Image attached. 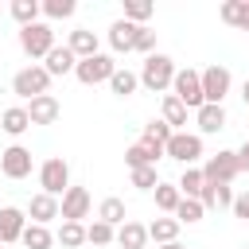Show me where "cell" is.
<instances>
[{"mask_svg": "<svg viewBox=\"0 0 249 249\" xmlns=\"http://www.w3.org/2000/svg\"><path fill=\"white\" fill-rule=\"evenodd\" d=\"M58 113H62V105H58V97H51V93L27 101V117H31V124H54Z\"/></svg>", "mask_w": 249, "mask_h": 249, "instance_id": "cell-14", "label": "cell"}, {"mask_svg": "<svg viewBox=\"0 0 249 249\" xmlns=\"http://www.w3.org/2000/svg\"><path fill=\"white\" fill-rule=\"evenodd\" d=\"M148 237L156 245H171V241H179V222L175 218H156V222H148Z\"/></svg>", "mask_w": 249, "mask_h": 249, "instance_id": "cell-23", "label": "cell"}, {"mask_svg": "<svg viewBox=\"0 0 249 249\" xmlns=\"http://www.w3.org/2000/svg\"><path fill=\"white\" fill-rule=\"evenodd\" d=\"M187 113H191V109H187V105H183V101H179L175 93H167V97H163V121H167L171 128L187 124Z\"/></svg>", "mask_w": 249, "mask_h": 249, "instance_id": "cell-30", "label": "cell"}, {"mask_svg": "<svg viewBox=\"0 0 249 249\" xmlns=\"http://www.w3.org/2000/svg\"><path fill=\"white\" fill-rule=\"evenodd\" d=\"M0 128H4L8 136H19V132H27V128H31L27 105H12V109H4V113H0Z\"/></svg>", "mask_w": 249, "mask_h": 249, "instance_id": "cell-20", "label": "cell"}, {"mask_svg": "<svg viewBox=\"0 0 249 249\" xmlns=\"http://www.w3.org/2000/svg\"><path fill=\"white\" fill-rule=\"evenodd\" d=\"M195 124H198V136H214L226 128V109L222 105H202L195 113Z\"/></svg>", "mask_w": 249, "mask_h": 249, "instance_id": "cell-17", "label": "cell"}, {"mask_svg": "<svg viewBox=\"0 0 249 249\" xmlns=\"http://www.w3.org/2000/svg\"><path fill=\"white\" fill-rule=\"evenodd\" d=\"M43 16L47 19H70L74 16V0H43Z\"/></svg>", "mask_w": 249, "mask_h": 249, "instance_id": "cell-36", "label": "cell"}, {"mask_svg": "<svg viewBox=\"0 0 249 249\" xmlns=\"http://www.w3.org/2000/svg\"><path fill=\"white\" fill-rule=\"evenodd\" d=\"M31 152L23 148V144H12V148H4L0 152V171L8 175V179H27L31 175Z\"/></svg>", "mask_w": 249, "mask_h": 249, "instance_id": "cell-10", "label": "cell"}, {"mask_svg": "<svg viewBox=\"0 0 249 249\" xmlns=\"http://www.w3.org/2000/svg\"><path fill=\"white\" fill-rule=\"evenodd\" d=\"M89 206H93V198H89V191L86 187H70L66 195H62V222H82V218H89Z\"/></svg>", "mask_w": 249, "mask_h": 249, "instance_id": "cell-11", "label": "cell"}, {"mask_svg": "<svg viewBox=\"0 0 249 249\" xmlns=\"http://www.w3.org/2000/svg\"><path fill=\"white\" fill-rule=\"evenodd\" d=\"M27 214H31V222H39V226H47V222H54L58 214H62V202L54 198V195H31V202H27Z\"/></svg>", "mask_w": 249, "mask_h": 249, "instance_id": "cell-13", "label": "cell"}, {"mask_svg": "<svg viewBox=\"0 0 249 249\" xmlns=\"http://www.w3.org/2000/svg\"><path fill=\"white\" fill-rule=\"evenodd\" d=\"M237 167H241V171H249V140L237 148Z\"/></svg>", "mask_w": 249, "mask_h": 249, "instance_id": "cell-41", "label": "cell"}, {"mask_svg": "<svg viewBox=\"0 0 249 249\" xmlns=\"http://www.w3.org/2000/svg\"><path fill=\"white\" fill-rule=\"evenodd\" d=\"M113 74H117V62H113V54H93V58H82V62L74 66V78H78L82 86L109 82Z\"/></svg>", "mask_w": 249, "mask_h": 249, "instance_id": "cell-7", "label": "cell"}, {"mask_svg": "<svg viewBox=\"0 0 249 249\" xmlns=\"http://www.w3.org/2000/svg\"><path fill=\"white\" fill-rule=\"evenodd\" d=\"M39 187H43V195H66L70 191V163L62 160V156H51V160H43V167H39Z\"/></svg>", "mask_w": 249, "mask_h": 249, "instance_id": "cell-4", "label": "cell"}, {"mask_svg": "<svg viewBox=\"0 0 249 249\" xmlns=\"http://www.w3.org/2000/svg\"><path fill=\"white\" fill-rule=\"evenodd\" d=\"M66 47L78 54V62H82V58H93V54H101V51H97V35H93L89 27H78V31H70Z\"/></svg>", "mask_w": 249, "mask_h": 249, "instance_id": "cell-19", "label": "cell"}, {"mask_svg": "<svg viewBox=\"0 0 249 249\" xmlns=\"http://www.w3.org/2000/svg\"><path fill=\"white\" fill-rule=\"evenodd\" d=\"M171 136H175V128H171L163 117H160V121H148V124H144L140 144H144V148H152L156 156H163V148H167V140H171Z\"/></svg>", "mask_w": 249, "mask_h": 249, "instance_id": "cell-15", "label": "cell"}, {"mask_svg": "<svg viewBox=\"0 0 249 249\" xmlns=\"http://www.w3.org/2000/svg\"><path fill=\"white\" fill-rule=\"evenodd\" d=\"M202 214H206V206H202L198 198H183V202L175 206V222H179V226H195V222H202Z\"/></svg>", "mask_w": 249, "mask_h": 249, "instance_id": "cell-29", "label": "cell"}, {"mask_svg": "<svg viewBox=\"0 0 249 249\" xmlns=\"http://www.w3.org/2000/svg\"><path fill=\"white\" fill-rule=\"evenodd\" d=\"M183 202V195H179V183H160L156 187V206L163 210V214H171L175 218V206Z\"/></svg>", "mask_w": 249, "mask_h": 249, "instance_id": "cell-27", "label": "cell"}, {"mask_svg": "<svg viewBox=\"0 0 249 249\" xmlns=\"http://www.w3.org/2000/svg\"><path fill=\"white\" fill-rule=\"evenodd\" d=\"M39 12H43V4H39V0H12V19H16L19 27L39 23Z\"/></svg>", "mask_w": 249, "mask_h": 249, "instance_id": "cell-25", "label": "cell"}, {"mask_svg": "<svg viewBox=\"0 0 249 249\" xmlns=\"http://www.w3.org/2000/svg\"><path fill=\"white\" fill-rule=\"evenodd\" d=\"M117 245H121V249H144V245H148V226H140V222L117 226Z\"/></svg>", "mask_w": 249, "mask_h": 249, "instance_id": "cell-21", "label": "cell"}, {"mask_svg": "<svg viewBox=\"0 0 249 249\" xmlns=\"http://www.w3.org/2000/svg\"><path fill=\"white\" fill-rule=\"evenodd\" d=\"M132 187H140V191H156V187H160L156 167H136V171H132Z\"/></svg>", "mask_w": 249, "mask_h": 249, "instance_id": "cell-37", "label": "cell"}, {"mask_svg": "<svg viewBox=\"0 0 249 249\" xmlns=\"http://www.w3.org/2000/svg\"><path fill=\"white\" fill-rule=\"evenodd\" d=\"M97 218H101V222H109V226H124V222H128V218H124V202H121V198H113V195L97 206Z\"/></svg>", "mask_w": 249, "mask_h": 249, "instance_id": "cell-32", "label": "cell"}, {"mask_svg": "<svg viewBox=\"0 0 249 249\" xmlns=\"http://www.w3.org/2000/svg\"><path fill=\"white\" fill-rule=\"evenodd\" d=\"M156 160H160V156H156L152 148H144V144H132V148H124V163H128L132 171H136V167H156Z\"/></svg>", "mask_w": 249, "mask_h": 249, "instance_id": "cell-31", "label": "cell"}, {"mask_svg": "<svg viewBox=\"0 0 249 249\" xmlns=\"http://www.w3.org/2000/svg\"><path fill=\"white\" fill-rule=\"evenodd\" d=\"M171 93H175L187 109H195V113H198V109L206 105V97H202V70H191V66H187V70H175Z\"/></svg>", "mask_w": 249, "mask_h": 249, "instance_id": "cell-2", "label": "cell"}, {"mask_svg": "<svg viewBox=\"0 0 249 249\" xmlns=\"http://www.w3.org/2000/svg\"><path fill=\"white\" fill-rule=\"evenodd\" d=\"M47 86H51L47 66H23V70L12 78V93H16V97H23V101L43 97V93H47Z\"/></svg>", "mask_w": 249, "mask_h": 249, "instance_id": "cell-3", "label": "cell"}, {"mask_svg": "<svg viewBox=\"0 0 249 249\" xmlns=\"http://www.w3.org/2000/svg\"><path fill=\"white\" fill-rule=\"evenodd\" d=\"M202 191H206L202 167H183V175H179V195H183V198H202Z\"/></svg>", "mask_w": 249, "mask_h": 249, "instance_id": "cell-22", "label": "cell"}, {"mask_svg": "<svg viewBox=\"0 0 249 249\" xmlns=\"http://www.w3.org/2000/svg\"><path fill=\"white\" fill-rule=\"evenodd\" d=\"M19 47H23V54H31V58H47L58 43H54L51 23H31V27H19Z\"/></svg>", "mask_w": 249, "mask_h": 249, "instance_id": "cell-5", "label": "cell"}, {"mask_svg": "<svg viewBox=\"0 0 249 249\" xmlns=\"http://www.w3.org/2000/svg\"><path fill=\"white\" fill-rule=\"evenodd\" d=\"M148 16H152V4H148V0H124V19H128V23L144 27Z\"/></svg>", "mask_w": 249, "mask_h": 249, "instance_id": "cell-35", "label": "cell"}, {"mask_svg": "<svg viewBox=\"0 0 249 249\" xmlns=\"http://www.w3.org/2000/svg\"><path fill=\"white\" fill-rule=\"evenodd\" d=\"M241 101H245V105H249V78H245V82H241Z\"/></svg>", "mask_w": 249, "mask_h": 249, "instance_id": "cell-42", "label": "cell"}, {"mask_svg": "<svg viewBox=\"0 0 249 249\" xmlns=\"http://www.w3.org/2000/svg\"><path fill=\"white\" fill-rule=\"evenodd\" d=\"M86 241L89 245H113L117 241V226H109V222H93V226H86Z\"/></svg>", "mask_w": 249, "mask_h": 249, "instance_id": "cell-33", "label": "cell"}, {"mask_svg": "<svg viewBox=\"0 0 249 249\" xmlns=\"http://www.w3.org/2000/svg\"><path fill=\"white\" fill-rule=\"evenodd\" d=\"M23 230H27V214L19 206H0V241L12 245L23 237Z\"/></svg>", "mask_w": 249, "mask_h": 249, "instance_id": "cell-12", "label": "cell"}, {"mask_svg": "<svg viewBox=\"0 0 249 249\" xmlns=\"http://www.w3.org/2000/svg\"><path fill=\"white\" fill-rule=\"evenodd\" d=\"M222 19L237 31H249V0H226L222 4Z\"/></svg>", "mask_w": 249, "mask_h": 249, "instance_id": "cell-24", "label": "cell"}, {"mask_svg": "<svg viewBox=\"0 0 249 249\" xmlns=\"http://www.w3.org/2000/svg\"><path fill=\"white\" fill-rule=\"evenodd\" d=\"M136 86H140V74H132V70H124V66H117V74L109 78V89H113L117 97H128V93H136Z\"/></svg>", "mask_w": 249, "mask_h": 249, "instance_id": "cell-26", "label": "cell"}, {"mask_svg": "<svg viewBox=\"0 0 249 249\" xmlns=\"http://www.w3.org/2000/svg\"><path fill=\"white\" fill-rule=\"evenodd\" d=\"M230 86H233V74L226 70V66H206L202 70V97H206V105H222V97L230 93Z\"/></svg>", "mask_w": 249, "mask_h": 249, "instance_id": "cell-9", "label": "cell"}, {"mask_svg": "<svg viewBox=\"0 0 249 249\" xmlns=\"http://www.w3.org/2000/svg\"><path fill=\"white\" fill-rule=\"evenodd\" d=\"M74 66H78V54L62 43V47H54L51 54H47V74L51 78H62V74H74Z\"/></svg>", "mask_w": 249, "mask_h": 249, "instance_id": "cell-18", "label": "cell"}, {"mask_svg": "<svg viewBox=\"0 0 249 249\" xmlns=\"http://www.w3.org/2000/svg\"><path fill=\"white\" fill-rule=\"evenodd\" d=\"M136 51H144V54H156V31H152L148 23L136 31Z\"/></svg>", "mask_w": 249, "mask_h": 249, "instance_id": "cell-38", "label": "cell"}, {"mask_svg": "<svg viewBox=\"0 0 249 249\" xmlns=\"http://www.w3.org/2000/svg\"><path fill=\"white\" fill-rule=\"evenodd\" d=\"M136 23H128V19H117L113 27H109V47L117 51V54H128V51H136Z\"/></svg>", "mask_w": 249, "mask_h": 249, "instance_id": "cell-16", "label": "cell"}, {"mask_svg": "<svg viewBox=\"0 0 249 249\" xmlns=\"http://www.w3.org/2000/svg\"><path fill=\"white\" fill-rule=\"evenodd\" d=\"M214 198H218V206H233V198H237V195H233L230 187H214Z\"/></svg>", "mask_w": 249, "mask_h": 249, "instance_id": "cell-40", "label": "cell"}, {"mask_svg": "<svg viewBox=\"0 0 249 249\" xmlns=\"http://www.w3.org/2000/svg\"><path fill=\"white\" fill-rule=\"evenodd\" d=\"M160 249H187L183 241H171V245H160Z\"/></svg>", "mask_w": 249, "mask_h": 249, "instance_id": "cell-43", "label": "cell"}, {"mask_svg": "<svg viewBox=\"0 0 249 249\" xmlns=\"http://www.w3.org/2000/svg\"><path fill=\"white\" fill-rule=\"evenodd\" d=\"M230 210H233V218H245V222H249V195H237Z\"/></svg>", "mask_w": 249, "mask_h": 249, "instance_id": "cell-39", "label": "cell"}, {"mask_svg": "<svg viewBox=\"0 0 249 249\" xmlns=\"http://www.w3.org/2000/svg\"><path fill=\"white\" fill-rule=\"evenodd\" d=\"M58 241H62V249H78V245H86V226H82V222H62Z\"/></svg>", "mask_w": 249, "mask_h": 249, "instance_id": "cell-34", "label": "cell"}, {"mask_svg": "<svg viewBox=\"0 0 249 249\" xmlns=\"http://www.w3.org/2000/svg\"><path fill=\"white\" fill-rule=\"evenodd\" d=\"M175 82V62L167 58V54H148L144 58V70H140V86L144 89H152V93H163L167 86Z\"/></svg>", "mask_w": 249, "mask_h": 249, "instance_id": "cell-1", "label": "cell"}, {"mask_svg": "<svg viewBox=\"0 0 249 249\" xmlns=\"http://www.w3.org/2000/svg\"><path fill=\"white\" fill-rule=\"evenodd\" d=\"M163 156H171V160H179L183 167H195V163L202 160V136H198V132H175V136L167 140V148H163Z\"/></svg>", "mask_w": 249, "mask_h": 249, "instance_id": "cell-6", "label": "cell"}, {"mask_svg": "<svg viewBox=\"0 0 249 249\" xmlns=\"http://www.w3.org/2000/svg\"><path fill=\"white\" fill-rule=\"evenodd\" d=\"M237 171H241V167H237V152H218V156H210V160L202 163V175H206L210 187H230Z\"/></svg>", "mask_w": 249, "mask_h": 249, "instance_id": "cell-8", "label": "cell"}, {"mask_svg": "<svg viewBox=\"0 0 249 249\" xmlns=\"http://www.w3.org/2000/svg\"><path fill=\"white\" fill-rule=\"evenodd\" d=\"M27 249H51V241H54V233L47 230V226H39V222H27V230H23V237H19Z\"/></svg>", "mask_w": 249, "mask_h": 249, "instance_id": "cell-28", "label": "cell"}]
</instances>
